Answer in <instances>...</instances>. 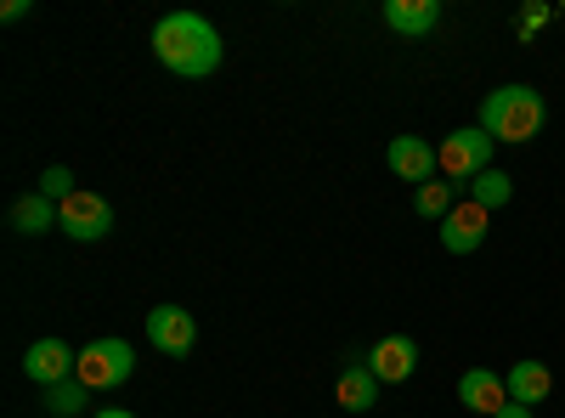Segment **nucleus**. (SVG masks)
<instances>
[{"label": "nucleus", "instance_id": "a211bd4d", "mask_svg": "<svg viewBox=\"0 0 565 418\" xmlns=\"http://www.w3.org/2000/svg\"><path fill=\"white\" fill-rule=\"evenodd\" d=\"M413 210L424 221H447L452 215V181H424V187L413 193Z\"/></svg>", "mask_w": 565, "mask_h": 418}, {"label": "nucleus", "instance_id": "0eeeda50", "mask_svg": "<svg viewBox=\"0 0 565 418\" xmlns=\"http://www.w3.org/2000/svg\"><path fill=\"white\" fill-rule=\"evenodd\" d=\"M148 345H153L159 356H186V351L199 345L193 311H186V306H153V311H148Z\"/></svg>", "mask_w": 565, "mask_h": 418}, {"label": "nucleus", "instance_id": "39448f33", "mask_svg": "<svg viewBox=\"0 0 565 418\" xmlns=\"http://www.w3.org/2000/svg\"><path fill=\"white\" fill-rule=\"evenodd\" d=\"M23 374L40 385V390H52V385H63V379H74L79 374V351L68 345V340H34L29 351H23Z\"/></svg>", "mask_w": 565, "mask_h": 418}, {"label": "nucleus", "instance_id": "5701e85b", "mask_svg": "<svg viewBox=\"0 0 565 418\" xmlns=\"http://www.w3.org/2000/svg\"><path fill=\"white\" fill-rule=\"evenodd\" d=\"M559 18H565V7H559Z\"/></svg>", "mask_w": 565, "mask_h": 418}, {"label": "nucleus", "instance_id": "7ed1b4c3", "mask_svg": "<svg viewBox=\"0 0 565 418\" xmlns=\"http://www.w3.org/2000/svg\"><path fill=\"white\" fill-rule=\"evenodd\" d=\"M136 374V351H130V340H119V334H103V340H90L85 351H79V385L85 390H114V385H125Z\"/></svg>", "mask_w": 565, "mask_h": 418}, {"label": "nucleus", "instance_id": "f03ea898", "mask_svg": "<svg viewBox=\"0 0 565 418\" xmlns=\"http://www.w3.org/2000/svg\"><path fill=\"white\" fill-rule=\"evenodd\" d=\"M543 125H548L543 90H532V85H498V90H487L481 130L492 136V142H532V136H543Z\"/></svg>", "mask_w": 565, "mask_h": 418}, {"label": "nucleus", "instance_id": "423d86ee", "mask_svg": "<svg viewBox=\"0 0 565 418\" xmlns=\"http://www.w3.org/2000/svg\"><path fill=\"white\" fill-rule=\"evenodd\" d=\"M63 232L74 244H103L108 232H114V204L103 199V193H74L68 204H63Z\"/></svg>", "mask_w": 565, "mask_h": 418}, {"label": "nucleus", "instance_id": "4be33fe9", "mask_svg": "<svg viewBox=\"0 0 565 418\" xmlns=\"http://www.w3.org/2000/svg\"><path fill=\"white\" fill-rule=\"evenodd\" d=\"M90 418H136V412H125V407H103V412H90Z\"/></svg>", "mask_w": 565, "mask_h": 418}, {"label": "nucleus", "instance_id": "6ab92c4d", "mask_svg": "<svg viewBox=\"0 0 565 418\" xmlns=\"http://www.w3.org/2000/svg\"><path fill=\"white\" fill-rule=\"evenodd\" d=\"M40 193L52 199V204H68V199L79 193V187H74V170H68V164H52V170L40 175Z\"/></svg>", "mask_w": 565, "mask_h": 418}, {"label": "nucleus", "instance_id": "9d476101", "mask_svg": "<svg viewBox=\"0 0 565 418\" xmlns=\"http://www.w3.org/2000/svg\"><path fill=\"white\" fill-rule=\"evenodd\" d=\"M367 367H373V379H380V385H402V379H413V367H418V340H407V334H385L380 345L367 351Z\"/></svg>", "mask_w": 565, "mask_h": 418}, {"label": "nucleus", "instance_id": "20e7f679", "mask_svg": "<svg viewBox=\"0 0 565 418\" xmlns=\"http://www.w3.org/2000/svg\"><path fill=\"white\" fill-rule=\"evenodd\" d=\"M492 136L481 130V125H463V130H452V136H441V175H452V181H476V175H487L492 170Z\"/></svg>", "mask_w": 565, "mask_h": 418}, {"label": "nucleus", "instance_id": "f3484780", "mask_svg": "<svg viewBox=\"0 0 565 418\" xmlns=\"http://www.w3.org/2000/svg\"><path fill=\"white\" fill-rule=\"evenodd\" d=\"M45 407H52L57 418H79V412L90 407V390H85V385H79V374H74V379H63V385L45 390Z\"/></svg>", "mask_w": 565, "mask_h": 418}, {"label": "nucleus", "instance_id": "9b49d317", "mask_svg": "<svg viewBox=\"0 0 565 418\" xmlns=\"http://www.w3.org/2000/svg\"><path fill=\"white\" fill-rule=\"evenodd\" d=\"M458 401L469 412H481V418H498L509 407V385H503V374H492V367H469V374L458 379Z\"/></svg>", "mask_w": 565, "mask_h": 418}, {"label": "nucleus", "instance_id": "ddd939ff", "mask_svg": "<svg viewBox=\"0 0 565 418\" xmlns=\"http://www.w3.org/2000/svg\"><path fill=\"white\" fill-rule=\"evenodd\" d=\"M503 385H509V401H521V407H543L548 401V390H554V374H548V362H514L509 374H503Z\"/></svg>", "mask_w": 565, "mask_h": 418}, {"label": "nucleus", "instance_id": "412c9836", "mask_svg": "<svg viewBox=\"0 0 565 418\" xmlns=\"http://www.w3.org/2000/svg\"><path fill=\"white\" fill-rule=\"evenodd\" d=\"M532 412H537V407H521V401H509V407H503L498 418H532Z\"/></svg>", "mask_w": 565, "mask_h": 418}, {"label": "nucleus", "instance_id": "dca6fc26", "mask_svg": "<svg viewBox=\"0 0 565 418\" xmlns=\"http://www.w3.org/2000/svg\"><path fill=\"white\" fill-rule=\"evenodd\" d=\"M509 199H514V181H509L498 164H492L487 175H476V181H469V204H481L487 215H492V210H503Z\"/></svg>", "mask_w": 565, "mask_h": 418}, {"label": "nucleus", "instance_id": "2eb2a0df", "mask_svg": "<svg viewBox=\"0 0 565 418\" xmlns=\"http://www.w3.org/2000/svg\"><path fill=\"white\" fill-rule=\"evenodd\" d=\"M334 396H340L345 412H367L373 401H380V379H373L367 362H351L345 374H340V385H334Z\"/></svg>", "mask_w": 565, "mask_h": 418}, {"label": "nucleus", "instance_id": "6e6552de", "mask_svg": "<svg viewBox=\"0 0 565 418\" xmlns=\"http://www.w3.org/2000/svg\"><path fill=\"white\" fill-rule=\"evenodd\" d=\"M385 164L396 170V181H413V187L441 175V153L424 142V136H396V142L385 148Z\"/></svg>", "mask_w": 565, "mask_h": 418}, {"label": "nucleus", "instance_id": "1a4fd4ad", "mask_svg": "<svg viewBox=\"0 0 565 418\" xmlns=\"http://www.w3.org/2000/svg\"><path fill=\"white\" fill-rule=\"evenodd\" d=\"M487 226H492V215L481 210V204H452V215L441 221V249L447 255H476L481 244H487Z\"/></svg>", "mask_w": 565, "mask_h": 418}, {"label": "nucleus", "instance_id": "f8f14e48", "mask_svg": "<svg viewBox=\"0 0 565 418\" xmlns=\"http://www.w3.org/2000/svg\"><path fill=\"white\" fill-rule=\"evenodd\" d=\"M385 23H391L396 34L424 40V34L441 29V0H385Z\"/></svg>", "mask_w": 565, "mask_h": 418}, {"label": "nucleus", "instance_id": "f257e3e1", "mask_svg": "<svg viewBox=\"0 0 565 418\" xmlns=\"http://www.w3.org/2000/svg\"><path fill=\"white\" fill-rule=\"evenodd\" d=\"M153 57L170 74H181V79H210L221 68V57H226V45H221V34H215L210 18L170 12V18L153 23Z\"/></svg>", "mask_w": 565, "mask_h": 418}, {"label": "nucleus", "instance_id": "aec40b11", "mask_svg": "<svg viewBox=\"0 0 565 418\" xmlns=\"http://www.w3.org/2000/svg\"><path fill=\"white\" fill-rule=\"evenodd\" d=\"M548 18H554V7H521V12H514V34L532 40L537 29H548Z\"/></svg>", "mask_w": 565, "mask_h": 418}, {"label": "nucleus", "instance_id": "4468645a", "mask_svg": "<svg viewBox=\"0 0 565 418\" xmlns=\"http://www.w3.org/2000/svg\"><path fill=\"white\" fill-rule=\"evenodd\" d=\"M12 226L23 232V238H40V232L63 226V204H52L45 193H23V199L12 204Z\"/></svg>", "mask_w": 565, "mask_h": 418}]
</instances>
